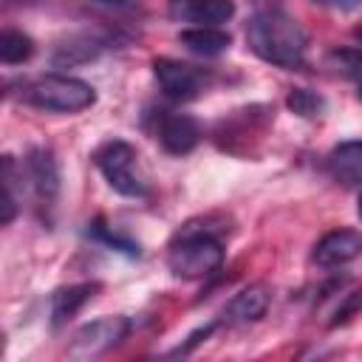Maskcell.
Listing matches in <instances>:
<instances>
[{
  "instance_id": "cell-11",
  "label": "cell",
  "mask_w": 362,
  "mask_h": 362,
  "mask_svg": "<svg viewBox=\"0 0 362 362\" xmlns=\"http://www.w3.org/2000/svg\"><path fill=\"white\" fill-rule=\"evenodd\" d=\"M269 308V288L263 283H252L246 288H240L223 308V320L232 325H246V322H257Z\"/></svg>"
},
{
  "instance_id": "cell-6",
  "label": "cell",
  "mask_w": 362,
  "mask_h": 362,
  "mask_svg": "<svg viewBox=\"0 0 362 362\" xmlns=\"http://www.w3.org/2000/svg\"><path fill=\"white\" fill-rule=\"evenodd\" d=\"M127 334H130V320L122 317V314L90 320V322H85L74 334V339L68 345V356L71 359H93V356H102L110 348H116Z\"/></svg>"
},
{
  "instance_id": "cell-14",
  "label": "cell",
  "mask_w": 362,
  "mask_h": 362,
  "mask_svg": "<svg viewBox=\"0 0 362 362\" xmlns=\"http://www.w3.org/2000/svg\"><path fill=\"white\" fill-rule=\"evenodd\" d=\"M178 42L198 57H218L229 48L232 37L221 25H192L178 34Z\"/></svg>"
},
{
  "instance_id": "cell-8",
  "label": "cell",
  "mask_w": 362,
  "mask_h": 362,
  "mask_svg": "<svg viewBox=\"0 0 362 362\" xmlns=\"http://www.w3.org/2000/svg\"><path fill=\"white\" fill-rule=\"evenodd\" d=\"M362 255V232L356 229H331L325 232L314 249H311V263L320 269H337Z\"/></svg>"
},
{
  "instance_id": "cell-16",
  "label": "cell",
  "mask_w": 362,
  "mask_h": 362,
  "mask_svg": "<svg viewBox=\"0 0 362 362\" xmlns=\"http://www.w3.org/2000/svg\"><path fill=\"white\" fill-rule=\"evenodd\" d=\"M34 54V40L17 28H6L0 37V59L6 65H23Z\"/></svg>"
},
{
  "instance_id": "cell-20",
  "label": "cell",
  "mask_w": 362,
  "mask_h": 362,
  "mask_svg": "<svg viewBox=\"0 0 362 362\" xmlns=\"http://www.w3.org/2000/svg\"><path fill=\"white\" fill-rule=\"evenodd\" d=\"M325 8H337V11H354V8H362V0H314Z\"/></svg>"
},
{
  "instance_id": "cell-13",
  "label": "cell",
  "mask_w": 362,
  "mask_h": 362,
  "mask_svg": "<svg viewBox=\"0 0 362 362\" xmlns=\"http://www.w3.org/2000/svg\"><path fill=\"white\" fill-rule=\"evenodd\" d=\"M328 173L354 187V184H362V141H342L337 144L331 153H328Z\"/></svg>"
},
{
  "instance_id": "cell-15",
  "label": "cell",
  "mask_w": 362,
  "mask_h": 362,
  "mask_svg": "<svg viewBox=\"0 0 362 362\" xmlns=\"http://www.w3.org/2000/svg\"><path fill=\"white\" fill-rule=\"evenodd\" d=\"M102 51V42L90 34H74L68 40H62L57 48H54V57L51 62L57 68H74V65H82V62H90L96 59Z\"/></svg>"
},
{
  "instance_id": "cell-18",
  "label": "cell",
  "mask_w": 362,
  "mask_h": 362,
  "mask_svg": "<svg viewBox=\"0 0 362 362\" xmlns=\"http://www.w3.org/2000/svg\"><path fill=\"white\" fill-rule=\"evenodd\" d=\"M286 105H288V110H291V113L305 116V119L320 116V113H322V107H325L322 96H320V93H314V90H308V88H291V90H288V96H286Z\"/></svg>"
},
{
  "instance_id": "cell-10",
  "label": "cell",
  "mask_w": 362,
  "mask_h": 362,
  "mask_svg": "<svg viewBox=\"0 0 362 362\" xmlns=\"http://www.w3.org/2000/svg\"><path fill=\"white\" fill-rule=\"evenodd\" d=\"M156 136L161 141V147L173 156H187L198 147L201 141V127L192 116L187 113H161L158 116V127Z\"/></svg>"
},
{
  "instance_id": "cell-24",
  "label": "cell",
  "mask_w": 362,
  "mask_h": 362,
  "mask_svg": "<svg viewBox=\"0 0 362 362\" xmlns=\"http://www.w3.org/2000/svg\"><path fill=\"white\" fill-rule=\"evenodd\" d=\"M356 37H359V40H362V28H359V31H356Z\"/></svg>"
},
{
  "instance_id": "cell-7",
  "label": "cell",
  "mask_w": 362,
  "mask_h": 362,
  "mask_svg": "<svg viewBox=\"0 0 362 362\" xmlns=\"http://www.w3.org/2000/svg\"><path fill=\"white\" fill-rule=\"evenodd\" d=\"M153 76L167 99L189 102L206 88V74L189 62L173 59V57H156L153 59Z\"/></svg>"
},
{
  "instance_id": "cell-19",
  "label": "cell",
  "mask_w": 362,
  "mask_h": 362,
  "mask_svg": "<svg viewBox=\"0 0 362 362\" xmlns=\"http://www.w3.org/2000/svg\"><path fill=\"white\" fill-rule=\"evenodd\" d=\"M90 235H96L99 240H105V243H110V246L122 249L124 255H139V246H136L133 240H127V238H122V235L110 232V229H107L102 221H93V226H90Z\"/></svg>"
},
{
  "instance_id": "cell-22",
  "label": "cell",
  "mask_w": 362,
  "mask_h": 362,
  "mask_svg": "<svg viewBox=\"0 0 362 362\" xmlns=\"http://www.w3.org/2000/svg\"><path fill=\"white\" fill-rule=\"evenodd\" d=\"M356 212H359V221H362V195H359V206H356Z\"/></svg>"
},
{
  "instance_id": "cell-5",
  "label": "cell",
  "mask_w": 362,
  "mask_h": 362,
  "mask_svg": "<svg viewBox=\"0 0 362 362\" xmlns=\"http://www.w3.org/2000/svg\"><path fill=\"white\" fill-rule=\"evenodd\" d=\"M20 170L34 195V206L40 209V215H45V221H51V212L59 195V167H57L54 153L48 147H31Z\"/></svg>"
},
{
  "instance_id": "cell-17",
  "label": "cell",
  "mask_w": 362,
  "mask_h": 362,
  "mask_svg": "<svg viewBox=\"0 0 362 362\" xmlns=\"http://www.w3.org/2000/svg\"><path fill=\"white\" fill-rule=\"evenodd\" d=\"M328 68H334L339 76L362 85V48H334L328 54Z\"/></svg>"
},
{
  "instance_id": "cell-12",
  "label": "cell",
  "mask_w": 362,
  "mask_h": 362,
  "mask_svg": "<svg viewBox=\"0 0 362 362\" xmlns=\"http://www.w3.org/2000/svg\"><path fill=\"white\" fill-rule=\"evenodd\" d=\"M99 291V283H71V286H59L54 294H51V325L59 328L65 325L68 320H74L85 303Z\"/></svg>"
},
{
  "instance_id": "cell-1",
  "label": "cell",
  "mask_w": 362,
  "mask_h": 362,
  "mask_svg": "<svg viewBox=\"0 0 362 362\" xmlns=\"http://www.w3.org/2000/svg\"><path fill=\"white\" fill-rule=\"evenodd\" d=\"M226 221L218 215H201L187 221L167 246V266L181 280H201L223 266Z\"/></svg>"
},
{
  "instance_id": "cell-3",
  "label": "cell",
  "mask_w": 362,
  "mask_h": 362,
  "mask_svg": "<svg viewBox=\"0 0 362 362\" xmlns=\"http://www.w3.org/2000/svg\"><path fill=\"white\" fill-rule=\"evenodd\" d=\"M23 102L45 113H79L96 102V90L79 76L45 74L25 85Z\"/></svg>"
},
{
  "instance_id": "cell-2",
  "label": "cell",
  "mask_w": 362,
  "mask_h": 362,
  "mask_svg": "<svg viewBox=\"0 0 362 362\" xmlns=\"http://www.w3.org/2000/svg\"><path fill=\"white\" fill-rule=\"evenodd\" d=\"M246 45L263 62L294 71L305 62L308 34L291 14H286L280 8H266V11H257L249 17Z\"/></svg>"
},
{
  "instance_id": "cell-23",
  "label": "cell",
  "mask_w": 362,
  "mask_h": 362,
  "mask_svg": "<svg viewBox=\"0 0 362 362\" xmlns=\"http://www.w3.org/2000/svg\"><path fill=\"white\" fill-rule=\"evenodd\" d=\"M356 99H362V85H356Z\"/></svg>"
},
{
  "instance_id": "cell-4",
  "label": "cell",
  "mask_w": 362,
  "mask_h": 362,
  "mask_svg": "<svg viewBox=\"0 0 362 362\" xmlns=\"http://www.w3.org/2000/svg\"><path fill=\"white\" fill-rule=\"evenodd\" d=\"M93 164L113 192L124 198H141L147 192V181L139 170V153L133 144L122 139H107L93 150Z\"/></svg>"
},
{
  "instance_id": "cell-21",
  "label": "cell",
  "mask_w": 362,
  "mask_h": 362,
  "mask_svg": "<svg viewBox=\"0 0 362 362\" xmlns=\"http://www.w3.org/2000/svg\"><path fill=\"white\" fill-rule=\"evenodd\" d=\"M93 3H102V6H119V8H122V6H130L133 0H93Z\"/></svg>"
},
{
  "instance_id": "cell-9",
  "label": "cell",
  "mask_w": 362,
  "mask_h": 362,
  "mask_svg": "<svg viewBox=\"0 0 362 362\" xmlns=\"http://www.w3.org/2000/svg\"><path fill=\"white\" fill-rule=\"evenodd\" d=\"M167 17L189 25H223L235 17V0H167Z\"/></svg>"
}]
</instances>
